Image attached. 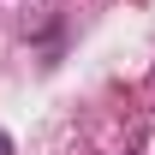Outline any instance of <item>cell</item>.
Returning a JSON list of instances; mask_svg holds the SVG:
<instances>
[{
    "instance_id": "6da1fadb",
    "label": "cell",
    "mask_w": 155,
    "mask_h": 155,
    "mask_svg": "<svg viewBox=\"0 0 155 155\" xmlns=\"http://www.w3.org/2000/svg\"><path fill=\"white\" fill-rule=\"evenodd\" d=\"M0 155H12V137H6V131H0Z\"/></svg>"
}]
</instances>
